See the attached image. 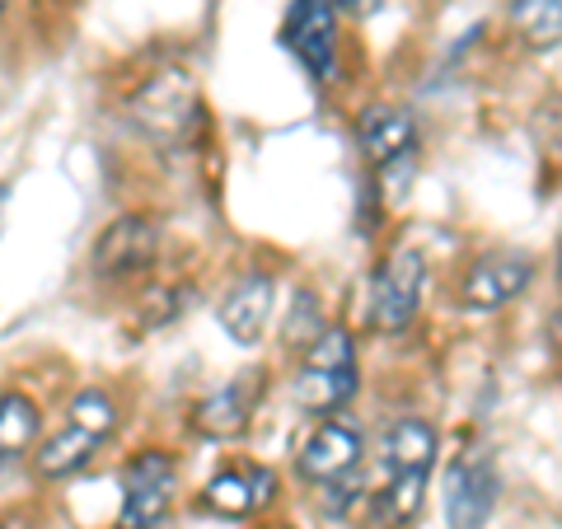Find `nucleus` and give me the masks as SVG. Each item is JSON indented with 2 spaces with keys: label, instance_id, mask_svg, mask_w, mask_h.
I'll use <instances>...</instances> for the list:
<instances>
[{
  "label": "nucleus",
  "instance_id": "nucleus-1",
  "mask_svg": "<svg viewBox=\"0 0 562 529\" xmlns=\"http://www.w3.org/2000/svg\"><path fill=\"white\" fill-rule=\"evenodd\" d=\"M127 127L160 150H188L206 132V99L188 66H155L127 90Z\"/></svg>",
  "mask_w": 562,
  "mask_h": 529
},
{
  "label": "nucleus",
  "instance_id": "nucleus-2",
  "mask_svg": "<svg viewBox=\"0 0 562 529\" xmlns=\"http://www.w3.org/2000/svg\"><path fill=\"white\" fill-rule=\"evenodd\" d=\"M117 421H122L117 398L109 390H99V384H85V390L66 403L61 427L38 440V450H33V473H38L43 483L76 479V473H85L99 460V450L113 440Z\"/></svg>",
  "mask_w": 562,
  "mask_h": 529
},
{
  "label": "nucleus",
  "instance_id": "nucleus-3",
  "mask_svg": "<svg viewBox=\"0 0 562 529\" xmlns=\"http://www.w3.org/2000/svg\"><path fill=\"white\" fill-rule=\"evenodd\" d=\"M361 394V351L357 338L347 328L328 324L319 338H314L301 361H295L291 375V403L310 417H333L342 413L351 398Z\"/></svg>",
  "mask_w": 562,
  "mask_h": 529
},
{
  "label": "nucleus",
  "instance_id": "nucleus-4",
  "mask_svg": "<svg viewBox=\"0 0 562 529\" xmlns=\"http://www.w3.org/2000/svg\"><path fill=\"white\" fill-rule=\"evenodd\" d=\"M357 146H361V160L380 188V198L390 206L403 202L408 179L417 169V155H422L417 117L408 109H398V103H371V109H361V117H357Z\"/></svg>",
  "mask_w": 562,
  "mask_h": 529
},
{
  "label": "nucleus",
  "instance_id": "nucleus-5",
  "mask_svg": "<svg viewBox=\"0 0 562 529\" xmlns=\"http://www.w3.org/2000/svg\"><path fill=\"white\" fill-rule=\"evenodd\" d=\"M422 295H427V258L413 244H398L371 272V286H366V328L375 338L408 333L413 319L422 314Z\"/></svg>",
  "mask_w": 562,
  "mask_h": 529
},
{
  "label": "nucleus",
  "instance_id": "nucleus-6",
  "mask_svg": "<svg viewBox=\"0 0 562 529\" xmlns=\"http://www.w3.org/2000/svg\"><path fill=\"white\" fill-rule=\"evenodd\" d=\"M117 487V529H165L179 502V460L160 446L136 450Z\"/></svg>",
  "mask_w": 562,
  "mask_h": 529
},
{
  "label": "nucleus",
  "instance_id": "nucleus-7",
  "mask_svg": "<svg viewBox=\"0 0 562 529\" xmlns=\"http://www.w3.org/2000/svg\"><path fill=\"white\" fill-rule=\"evenodd\" d=\"M361 469H366L361 427H351L338 413L314 417V427L305 431L301 450H295V479L314 492H333V487L361 483Z\"/></svg>",
  "mask_w": 562,
  "mask_h": 529
},
{
  "label": "nucleus",
  "instance_id": "nucleus-8",
  "mask_svg": "<svg viewBox=\"0 0 562 529\" xmlns=\"http://www.w3.org/2000/svg\"><path fill=\"white\" fill-rule=\"evenodd\" d=\"M281 47L314 85H333L342 70V14L333 0H291L281 14Z\"/></svg>",
  "mask_w": 562,
  "mask_h": 529
},
{
  "label": "nucleus",
  "instance_id": "nucleus-9",
  "mask_svg": "<svg viewBox=\"0 0 562 529\" xmlns=\"http://www.w3.org/2000/svg\"><path fill=\"white\" fill-rule=\"evenodd\" d=\"M160 225L146 211H122L99 230L94 249H90V272L99 281H113V286H127L155 272L160 262Z\"/></svg>",
  "mask_w": 562,
  "mask_h": 529
},
{
  "label": "nucleus",
  "instance_id": "nucleus-10",
  "mask_svg": "<svg viewBox=\"0 0 562 529\" xmlns=\"http://www.w3.org/2000/svg\"><path fill=\"white\" fill-rule=\"evenodd\" d=\"M535 258L525 249H492V254H479L464 268L460 277V309L469 314H497L506 305H516V300L535 286Z\"/></svg>",
  "mask_w": 562,
  "mask_h": 529
},
{
  "label": "nucleus",
  "instance_id": "nucleus-11",
  "mask_svg": "<svg viewBox=\"0 0 562 529\" xmlns=\"http://www.w3.org/2000/svg\"><path fill=\"white\" fill-rule=\"evenodd\" d=\"M277 473L258 460H231L221 464L198 492V506L216 520H254L277 502Z\"/></svg>",
  "mask_w": 562,
  "mask_h": 529
},
{
  "label": "nucleus",
  "instance_id": "nucleus-12",
  "mask_svg": "<svg viewBox=\"0 0 562 529\" xmlns=\"http://www.w3.org/2000/svg\"><path fill=\"white\" fill-rule=\"evenodd\" d=\"M262 390H268L262 370H239V375H231L225 384H216L211 394L192 403V431L202 440H216V446H231V440H239L254 427Z\"/></svg>",
  "mask_w": 562,
  "mask_h": 529
},
{
  "label": "nucleus",
  "instance_id": "nucleus-13",
  "mask_svg": "<svg viewBox=\"0 0 562 529\" xmlns=\"http://www.w3.org/2000/svg\"><path fill=\"white\" fill-rule=\"evenodd\" d=\"M502 479L487 450H464L446 469V525L450 529H483L487 516L497 510Z\"/></svg>",
  "mask_w": 562,
  "mask_h": 529
},
{
  "label": "nucleus",
  "instance_id": "nucleus-14",
  "mask_svg": "<svg viewBox=\"0 0 562 529\" xmlns=\"http://www.w3.org/2000/svg\"><path fill=\"white\" fill-rule=\"evenodd\" d=\"M272 314H277V277L262 268L239 272L216 300V324L235 347H258L268 338Z\"/></svg>",
  "mask_w": 562,
  "mask_h": 529
},
{
  "label": "nucleus",
  "instance_id": "nucleus-15",
  "mask_svg": "<svg viewBox=\"0 0 562 529\" xmlns=\"http://www.w3.org/2000/svg\"><path fill=\"white\" fill-rule=\"evenodd\" d=\"M436 454H441V431H436V421H427V417L403 413V417H394V421H384V427H380V440H375L380 473L431 469Z\"/></svg>",
  "mask_w": 562,
  "mask_h": 529
},
{
  "label": "nucleus",
  "instance_id": "nucleus-16",
  "mask_svg": "<svg viewBox=\"0 0 562 529\" xmlns=\"http://www.w3.org/2000/svg\"><path fill=\"white\" fill-rule=\"evenodd\" d=\"M431 487V469H394L380 473V487H371V516L380 529H403L422 516Z\"/></svg>",
  "mask_w": 562,
  "mask_h": 529
},
{
  "label": "nucleus",
  "instance_id": "nucleus-17",
  "mask_svg": "<svg viewBox=\"0 0 562 529\" xmlns=\"http://www.w3.org/2000/svg\"><path fill=\"white\" fill-rule=\"evenodd\" d=\"M43 440V408L38 398L24 390H5L0 394V473L33 460Z\"/></svg>",
  "mask_w": 562,
  "mask_h": 529
},
{
  "label": "nucleus",
  "instance_id": "nucleus-18",
  "mask_svg": "<svg viewBox=\"0 0 562 529\" xmlns=\"http://www.w3.org/2000/svg\"><path fill=\"white\" fill-rule=\"evenodd\" d=\"M506 29L530 52L562 47V0H506Z\"/></svg>",
  "mask_w": 562,
  "mask_h": 529
},
{
  "label": "nucleus",
  "instance_id": "nucleus-19",
  "mask_svg": "<svg viewBox=\"0 0 562 529\" xmlns=\"http://www.w3.org/2000/svg\"><path fill=\"white\" fill-rule=\"evenodd\" d=\"M328 324H324V309H319V300H314V291H295L291 300V309H286V319H281V338L291 342V351L301 357V351L319 338Z\"/></svg>",
  "mask_w": 562,
  "mask_h": 529
},
{
  "label": "nucleus",
  "instance_id": "nucleus-20",
  "mask_svg": "<svg viewBox=\"0 0 562 529\" xmlns=\"http://www.w3.org/2000/svg\"><path fill=\"white\" fill-rule=\"evenodd\" d=\"M333 5H338L342 20H351V24H366V20H375V14L384 10V0H333Z\"/></svg>",
  "mask_w": 562,
  "mask_h": 529
},
{
  "label": "nucleus",
  "instance_id": "nucleus-21",
  "mask_svg": "<svg viewBox=\"0 0 562 529\" xmlns=\"http://www.w3.org/2000/svg\"><path fill=\"white\" fill-rule=\"evenodd\" d=\"M0 529H38V525H33L29 510H10V516H0Z\"/></svg>",
  "mask_w": 562,
  "mask_h": 529
},
{
  "label": "nucleus",
  "instance_id": "nucleus-22",
  "mask_svg": "<svg viewBox=\"0 0 562 529\" xmlns=\"http://www.w3.org/2000/svg\"><path fill=\"white\" fill-rule=\"evenodd\" d=\"M553 277H558V291H562V244H558V258H553Z\"/></svg>",
  "mask_w": 562,
  "mask_h": 529
},
{
  "label": "nucleus",
  "instance_id": "nucleus-23",
  "mask_svg": "<svg viewBox=\"0 0 562 529\" xmlns=\"http://www.w3.org/2000/svg\"><path fill=\"white\" fill-rule=\"evenodd\" d=\"M5 202H10V192H5V183H0V211H5Z\"/></svg>",
  "mask_w": 562,
  "mask_h": 529
},
{
  "label": "nucleus",
  "instance_id": "nucleus-24",
  "mask_svg": "<svg viewBox=\"0 0 562 529\" xmlns=\"http://www.w3.org/2000/svg\"><path fill=\"white\" fill-rule=\"evenodd\" d=\"M5 5H10V0H0V14H5Z\"/></svg>",
  "mask_w": 562,
  "mask_h": 529
}]
</instances>
